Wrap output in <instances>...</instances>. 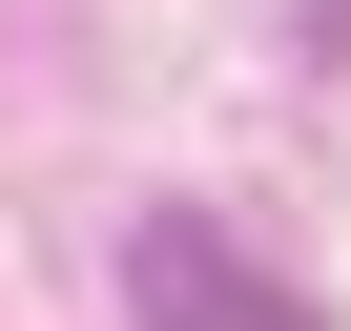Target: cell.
Wrapping results in <instances>:
<instances>
[{
	"label": "cell",
	"instance_id": "cell-1",
	"mask_svg": "<svg viewBox=\"0 0 351 331\" xmlns=\"http://www.w3.org/2000/svg\"><path fill=\"white\" fill-rule=\"evenodd\" d=\"M124 269H145V310H165V331H310V310H289V290H269V269H248L228 228H186V207H165V228H145Z\"/></svg>",
	"mask_w": 351,
	"mask_h": 331
}]
</instances>
